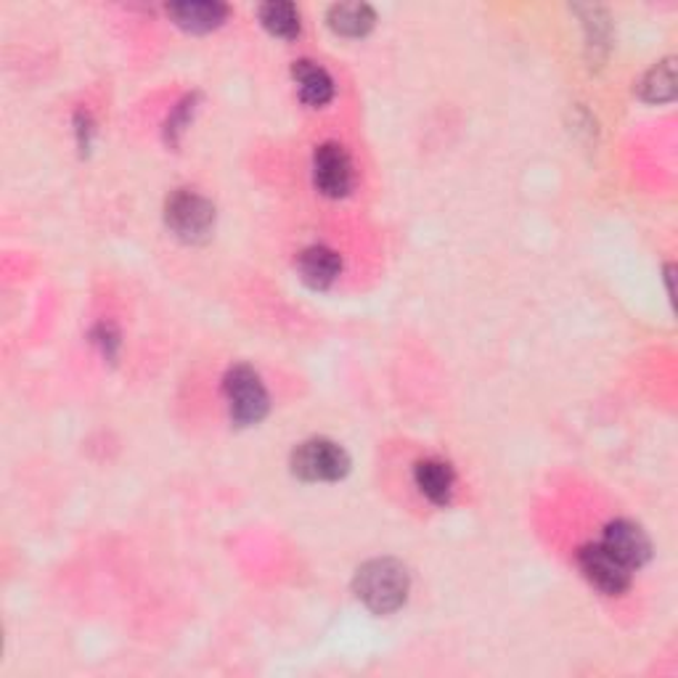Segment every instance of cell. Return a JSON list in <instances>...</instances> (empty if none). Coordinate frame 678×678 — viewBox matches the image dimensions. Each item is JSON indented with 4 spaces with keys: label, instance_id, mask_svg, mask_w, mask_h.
<instances>
[{
    "label": "cell",
    "instance_id": "obj_1",
    "mask_svg": "<svg viewBox=\"0 0 678 678\" xmlns=\"http://www.w3.org/2000/svg\"><path fill=\"white\" fill-rule=\"evenodd\" d=\"M352 588H356V597L373 615H392L406 605L408 591H411V576L398 559H371V562L358 567Z\"/></svg>",
    "mask_w": 678,
    "mask_h": 678
},
{
    "label": "cell",
    "instance_id": "obj_2",
    "mask_svg": "<svg viewBox=\"0 0 678 678\" xmlns=\"http://www.w3.org/2000/svg\"><path fill=\"white\" fill-rule=\"evenodd\" d=\"M223 396L231 411L233 425L252 427L266 419L271 398H268L266 385H262L260 373L249 366H233L223 379Z\"/></svg>",
    "mask_w": 678,
    "mask_h": 678
},
{
    "label": "cell",
    "instance_id": "obj_3",
    "mask_svg": "<svg viewBox=\"0 0 678 678\" xmlns=\"http://www.w3.org/2000/svg\"><path fill=\"white\" fill-rule=\"evenodd\" d=\"M164 223L186 245L210 239L216 228V205L197 191H176L164 205Z\"/></svg>",
    "mask_w": 678,
    "mask_h": 678
},
{
    "label": "cell",
    "instance_id": "obj_4",
    "mask_svg": "<svg viewBox=\"0 0 678 678\" xmlns=\"http://www.w3.org/2000/svg\"><path fill=\"white\" fill-rule=\"evenodd\" d=\"M289 463H292V475L306 482H337L350 472L348 451L327 438L300 442Z\"/></svg>",
    "mask_w": 678,
    "mask_h": 678
},
{
    "label": "cell",
    "instance_id": "obj_5",
    "mask_svg": "<svg viewBox=\"0 0 678 678\" xmlns=\"http://www.w3.org/2000/svg\"><path fill=\"white\" fill-rule=\"evenodd\" d=\"M578 567L588 584L607 597H620L631 588V570L605 544H586L578 551Z\"/></svg>",
    "mask_w": 678,
    "mask_h": 678
},
{
    "label": "cell",
    "instance_id": "obj_6",
    "mask_svg": "<svg viewBox=\"0 0 678 678\" xmlns=\"http://www.w3.org/2000/svg\"><path fill=\"white\" fill-rule=\"evenodd\" d=\"M313 183L329 199L348 197L352 189L350 154L339 143H321L313 154Z\"/></svg>",
    "mask_w": 678,
    "mask_h": 678
},
{
    "label": "cell",
    "instance_id": "obj_7",
    "mask_svg": "<svg viewBox=\"0 0 678 678\" xmlns=\"http://www.w3.org/2000/svg\"><path fill=\"white\" fill-rule=\"evenodd\" d=\"M601 544H605L628 570H639V567H645L649 557H652V541H649L647 532L631 520H615L607 525L605 541Z\"/></svg>",
    "mask_w": 678,
    "mask_h": 678
},
{
    "label": "cell",
    "instance_id": "obj_8",
    "mask_svg": "<svg viewBox=\"0 0 678 678\" xmlns=\"http://www.w3.org/2000/svg\"><path fill=\"white\" fill-rule=\"evenodd\" d=\"M413 482L435 507H448L456 490V472L451 463L442 459H421L413 467Z\"/></svg>",
    "mask_w": 678,
    "mask_h": 678
},
{
    "label": "cell",
    "instance_id": "obj_9",
    "mask_svg": "<svg viewBox=\"0 0 678 678\" xmlns=\"http://www.w3.org/2000/svg\"><path fill=\"white\" fill-rule=\"evenodd\" d=\"M339 271H342V260H339V255L329 247H308L302 249V255L297 258V273H300L302 283H308L316 292L329 289L331 283L337 281Z\"/></svg>",
    "mask_w": 678,
    "mask_h": 678
},
{
    "label": "cell",
    "instance_id": "obj_10",
    "mask_svg": "<svg viewBox=\"0 0 678 678\" xmlns=\"http://www.w3.org/2000/svg\"><path fill=\"white\" fill-rule=\"evenodd\" d=\"M292 80L297 86V93H300L302 103H308V107L321 109L327 107V103L335 99V80H331V74L323 67H318L316 61H295L292 67Z\"/></svg>",
    "mask_w": 678,
    "mask_h": 678
},
{
    "label": "cell",
    "instance_id": "obj_11",
    "mask_svg": "<svg viewBox=\"0 0 678 678\" xmlns=\"http://www.w3.org/2000/svg\"><path fill=\"white\" fill-rule=\"evenodd\" d=\"M168 13L181 30L205 34L218 30V27L226 22L228 9L223 3H207V0H199V3H172L168 6Z\"/></svg>",
    "mask_w": 678,
    "mask_h": 678
},
{
    "label": "cell",
    "instance_id": "obj_12",
    "mask_svg": "<svg viewBox=\"0 0 678 678\" xmlns=\"http://www.w3.org/2000/svg\"><path fill=\"white\" fill-rule=\"evenodd\" d=\"M327 22L342 38H363L377 24V13L366 3H337L329 9Z\"/></svg>",
    "mask_w": 678,
    "mask_h": 678
},
{
    "label": "cell",
    "instance_id": "obj_13",
    "mask_svg": "<svg viewBox=\"0 0 678 678\" xmlns=\"http://www.w3.org/2000/svg\"><path fill=\"white\" fill-rule=\"evenodd\" d=\"M260 24L273 38L295 40L300 34V11L295 3H266L260 6Z\"/></svg>",
    "mask_w": 678,
    "mask_h": 678
},
{
    "label": "cell",
    "instance_id": "obj_14",
    "mask_svg": "<svg viewBox=\"0 0 678 678\" xmlns=\"http://www.w3.org/2000/svg\"><path fill=\"white\" fill-rule=\"evenodd\" d=\"M639 93H641V99L649 101V103L674 101V96H676V67H674V59L660 61V64L649 69V72L645 74V80H641Z\"/></svg>",
    "mask_w": 678,
    "mask_h": 678
},
{
    "label": "cell",
    "instance_id": "obj_15",
    "mask_svg": "<svg viewBox=\"0 0 678 678\" xmlns=\"http://www.w3.org/2000/svg\"><path fill=\"white\" fill-rule=\"evenodd\" d=\"M93 339H96V345H99V348L103 350V356H107V358L117 356V348H120V335H117L114 327H109V323H101V327L93 331Z\"/></svg>",
    "mask_w": 678,
    "mask_h": 678
},
{
    "label": "cell",
    "instance_id": "obj_16",
    "mask_svg": "<svg viewBox=\"0 0 678 678\" xmlns=\"http://www.w3.org/2000/svg\"><path fill=\"white\" fill-rule=\"evenodd\" d=\"M189 107H193V99H186L181 107L176 109V114L168 120V138L170 141H178V133L186 130L183 124H189Z\"/></svg>",
    "mask_w": 678,
    "mask_h": 678
},
{
    "label": "cell",
    "instance_id": "obj_17",
    "mask_svg": "<svg viewBox=\"0 0 678 678\" xmlns=\"http://www.w3.org/2000/svg\"><path fill=\"white\" fill-rule=\"evenodd\" d=\"M78 141H80V149L88 151L91 149V138H93V122L91 117H88L86 112H78Z\"/></svg>",
    "mask_w": 678,
    "mask_h": 678
}]
</instances>
